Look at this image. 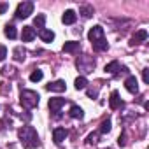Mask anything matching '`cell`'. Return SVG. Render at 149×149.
<instances>
[{
	"mask_svg": "<svg viewBox=\"0 0 149 149\" xmlns=\"http://www.w3.org/2000/svg\"><path fill=\"white\" fill-rule=\"evenodd\" d=\"M18 135H19V140H21V144L25 146V147H28V149H32V147H37L40 142H39V135H37V130L33 128V126H23L19 132H18Z\"/></svg>",
	"mask_w": 149,
	"mask_h": 149,
	"instance_id": "cell-1",
	"label": "cell"
},
{
	"mask_svg": "<svg viewBox=\"0 0 149 149\" xmlns=\"http://www.w3.org/2000/svg\"><path fill=\"white\" fill-rule=\"evenodd\" d=\"M39 98H40V97H39L37 91H33V90H23V91H21V97H19V102H21L23 107L33 109V107L39 105Z\"/></svg>",
	"mask_w": 149,
	"mask_h": 149,
	"instance_id": "cell-2",
	"label": "cell"
},
{
	"mask_svg": "<svg viewBox=\"0 0 149 149\" xmlns=\"http://www.w3.org/2000/svg\"><path fill=\"white\" fill-rule=\"evenodd\" d=\"M76 65H77V68H79L81 72L88 74V72H93V68H95V60H93L91 56H79L77 61H76Z\"/></svg>",
	"mask_w": 149,
	"mask_h": 149,
	"instance_id": "cell-3",
	"label": "cell"
},
{
	"mask_svg": "<svg viewBox=\"0 0 149 149\" xmlns=\"http://www.w3.org/2000/svg\"><path fill=\"white\" fill-rule=\"evenodd\" d=\"M32 13H33V4H32V2H21V4L18 6V9H16V18H18V19H25V18H28Z\"/></svg>",
	"mask_w": 149,
	"mask_h": 149,
	"instance_id": "cell-4",
	"label": "cell"
},
{
	"mask_svg": "<svg viewBox=\"0 0 149 149\" xmlns=\"http://www.w3.org/2000/svg\"><path fill=\"white\" fill-rule=\"evenodd\" d=\"M88 39L91 40V44H95V42H98V40L105 39V37H104V28H102L100 25L93 26V28H91V30L88 32Z\"/></svg>",
	"mask_w": 149,
	"mask_h": 149,
	"instance_id": "cell-5",
	"label": "cell"
},
{
	"mask_svg": "<svg viewBox=\"0 0 149 149\" xmlns=\"http://www.w3.org/2000/svg\"><path fill=\"white\" fill-rule=\"evenodd\" d=\"M105 72L116 76V74H119V72H126V67H121L119 61H111V63L105 65Z\"/></svg>",
	"mask_w": 149,
	"mask_h": 149,
	"instance_id": "cell-6",
	"label": "cell"
},
{
	"mask_svg": "<svg viewBox=\"0 0 149 149\" xmlns=\"http://www.w3.org/2000/svg\"><path fill=\"white\" fill-rule=\"evenodd\" d=\"M49 109H51V112H60V109L65 105V98H60V97H56V98H49Z\"/></svg>",
	"mask_w": 149,
	"mask_h": 149,
	"instance_id": "cell-7",
	"label": "cell"
},
{
	"mask_svg": "<svg viewBox=\"0 0 149 149\" xmlns=\"http://www.w3.org/2000/svg\"><path fill=\"white\" fill-rule=\"evenodd\" d=\"M125 88L130 91V93H139V83H137V77L135 76H130L126 81H125Z\"/></svg>",
	"mask_w": 149,
	"mask_h": 149,
	"instance_id": "cell-8",
	"label": "cell"
},
{
	"mask_svg": "<svg viewBox=\"0 0 149 149\" xmlns=\"http://www.w3.org/2000/svg\"><path fill=\"white\" fill-rule=\"evenodd\" d=\"M35 30L32 26H23V32H21V40L23 42H32L35 39Z\"/></svg>",
	"mask_w": 149,
	"mask_h": 149,
	"instance_id": "cell-9",
	"label": "cell"
},
{
	"mask_svg": "<svg viewBox=\"0 0 149 149\" xmlns=\"http://www.w3.org/2000/svg\"><path fill=\"white\" fill-rule=\"evenodd\" d=\"M47 90H49V91L61 93V91H65V90H67V84H65V81L58 79V81H54V83H49V84H47Z\"/></svg>",
	"mask_w": 149,
	"mask_h": 149,
	"instance_id": "cell-10",
	"label": "cell"
},
{
	"mask_svg": "<svg viewBox=\"0 0 149 149\" xmlns=\"http://www.w3.org/2000/svg\"><path fill=\"white\" fill-rule=\"evenodd\" d=\"M76 19H77V14L74 13L72 9L65 11V13H63V16H61V21H63L65 25H74V23H76Z\"/></svg>",
	"mask_w": 149,
	"mask_h": 149,
	"instance_id": "cell-11",
	"label": "cell"
},
{
	"mask_svg": "<svg viewBox=\"0 0 149 149\" xmlns=\"http://www.w3.org/2000/svg\"><path fill=\"white\" fill-rule=\"evenodd\" d=\"M109 105H111V109H119L121 105H123V102H121V98H119V93L118 91H112L111 93V98H109Z\"/></svg>",
	"mask_w": 149,
	"mask_h": 149,
	"instance_id": "cell-12",
	"label": "cell"
},
{
	"mask_svg": "<svg viewBox=\"0 0 149 149\" xmlns=\"http://www.w3.org/2000/svg\"><path fill=\"white\" fill-rule=\"evenodd\" d=\"M79 49H81V46L76 40H70V42H65L63 44V51L65 53H79Z\"/></svg>",
	"mask_w": 149,
	"mask_h": 149,
	"instance_id": "cell-13",
	"label": "cell"
},
{
	"mask_svg": "<svg viewBox=\"0 0 149 149\" xmlns=\"http://www.w3.org/2000/svg\"><path fill=\"white\" fill-rule=\"evenodd\" d=\"M65 137H67V130H65V128H54V132H53V139H54L56 144H61V142L65 140Z\"/></svg>",
	"mask_w": 149,
	"mask_h": 149,
	"instance_id": "cell-14",
	"label": "cell"
},
{
	"mask_svg": "<svg viewBox=\"0 0 149 149\" xmlns=\"http://www.w3.org/2000/svg\"><path fill=\"white\" fill-rule=\"evenodd\" d=\"M68 116H70V118H74V119H83L84 112H83V109H81L79 105H72V107H70V111H68Z\"/></svg>",
	"mask_w": 149,
	"mask_h": 149,
	"instance_id": "cell-15",
	"label": "cell"
},
{
	"mask_svg": "<svg viewBox=\"0 0 149 149\" xmlns=\"http://www.w3.org/2000/svg\"><path fill=\"white\" fill-rule=\"evenodd\" d=\"M39 37H40L44 42H53V40H54V33H53L51 30H47V28L39 30Z\"/></svg>",
	"mask_w": 149,
	"mask_h": 149,
	"instance_id": "cell-16",
	"label": "cell"
},
{
	"mask_svg": "<svg viewBox=\"0 0 149 149\" xmlns=\"http://www.w3.org/2000/svg\"><path fill=\"white\" fill-rule=\"evenodd\" d=\"M147 39V32L146 30H139L135 35H133V39H132V44H139V42H144Z\"/></svg>",
	"mask_w": 149,
	"mask_h": 149,
	"instance_id": "cell-17",
	"label": "cell"
},
{
	"mask_svg": "<svg viewBox=\"0 0 149 149\" xmlns=\"http://www.w3.org/2000/svg\"><path fill=\"white\" fill-rule=\"evenodd\" d=\"M25 56H26V51L19 46V47H16L14 51H13V58L16 60V61H23L25 60Z\"/></svg>",
	"mask_w": 149,
	"mask_h": 149,
	"instance_id": "cell-18",
	"label": "cell"
},
{
	"mask_svg": "<svg viewBox=\"0 0 149 149\" xmlns=\"http://www.w3.org/2000/svg\"><path fill=\"white\" fill-rule=\"evenodd\" d=\"M4 33H6V37H9V39H16V35H18V32H16V26H14V25H6Z\"/></svg>",
	"mask_w": 149,
	"mask_h": 149,
	"instance_id": "cell-19",
	"label": "cell"
},
{
	"mask_svg": "<svg viewBox=\"0 0 149 149\" xmlns=\"http://www.w3.org/2000/svg\"><path fill=\"white\" fill-rule=\"evenodd\" d=\"M44 23H46V16H44V14H37V16L33 18V25H35L39 30L44 28Z\"/></svg>",
	"mask_w": 149,
	"mask_h": 149,
	"instance_id": "cell-20",
	"label": "cell"
},
{
	"mask_svg": "<svg viewBox=\"0 0 149 149\" xmlns=\"http://www.w3.org/2000/svg\"><path fill=\"white\" fill-rule=\"evenodd\" d=\"M91 46H93L95 51H105V49L109 47V44H107L105 39H102V40H98V42H95V44H91Z\"/></svg>",
	"mask_w": 149,
	"mask_h": 149,
	"instance_id": "cell-21",
	"label": "cell"
},
{
	"mask_svg": "<svg viewBox=\"0 0 149 149\" xmlns=\"http://www.w3.org/2000/svg\"><path fill=\"white\" fill-rule=\"evenodd\" d=\"M42 77H44L42 70H33V72L30 74V81H32V83H39V81H42Z\"/></svg>",
	"mask_w": 149,
	"mask_h": 149,
	"instance_id": "cell-22",
	"label": "cell"
},
{
	"mask_svg": "<svg viewBox=\"0 0 149 149\" xmlns=\"http://www.w3.org/2000/svg\"><path fill=\"white\" fill-rule=\"evenodd\" d=\"M86 84H88V79H86L84 76H79V77L76 79V90H84Z\"/></svg>",
	"mask_w": 149,
	"mask_h": 149,
	"instance_id": "cell-23",
	"label": "cell"
},
{
	"mask_svg": "<svg viewBox=\"0 0 149 149\" xmlns=\"http://www.w3.org/2000/svg\"><path fill=\"white\" fill-rule=\"evenodd\" d=\"M81 14H83V18H86V19L91 18V16H93V7H91V6H83V7H81Z\"/></svg>",
	"mask_w": 149,
	"mask_h": 149,
	"instance_id": "cell-24",
	"label": "cell"
},
{
	"mask_svg": "<svg viewBox=\"0 0 149 149\" xmlns=\"http://www.w3.org/2000/svg\"><path fill=\"white\" fill-rule=\"evenodd\" d=\"M111 128H112V126H111V119H105V121H102V125H100V130H98V132H100V133H109V132H111Z\"/></svg>",
	"mask_w": 149,
	"mask_h": 149,
	"instance_id": "cell-25",
	"label": "cell"
},
{
	"mask_svg": "<svg viewBox=\"0 0 149 149\" xmlns=\"http://www.w3.org/2000/svg\"><path fill=\"white\" fill-rule=\"evenodd\" d=\"M97 139H98V133H90V135H88V144H95V142H98Z\"/></svg>",
	"mask_w": 149,
	"mask_h": 149,
	"instance_id": "cell-26",
	"label": "cell"
},
{
	"mask_svg": "<svg viewBox=\"0 0 149 149\" xmlns=\"http://www.w3.org/2000/svg\"><path fill=\"white\" fill-rule=\"evenodd\" d=\"M6 56H7V49H6V46H0V61H4Z\"/></svg>",
	"mask_w": 149,
	"mask_h": 149,
	"instance_id": "cell-27",
	"label": "cell"
},
{
	"mask_svg": "<svg viewBox=\"0 0 149 149\" xmlns=\"http://www.w3.org/2000/svg\"><path fill=\"white\" fill-rule=\"evenodd\" d=\"M142 79H144L146 84L149 83V68H144V70H142Z\"/></svg>",
	"mask_w": 149,
	"mask_h": 149,
	"instance_id": "cell-28",
	"label": "cell"
},
{
	"mask_svg": "<svg viewBox=\"0 0 149 149\" xmlns=\"http://www.w3.org/2000/svg\"><path fill=\"white\" fill-rule=\"evenodd\" d=\"M118 144H119V146H125V144H126V137H125V133H123V135H119Z\"/></svg>",
	"mask_w": 149,
	"mask_h": 149,
	"instance_id": "cell-29",
	"label": "cell"
},
{
	"mask_svg": "<svg viewBox=\"0 0 149 149\" xmlns=\"http://www.w3.org/2000/svg\"><path fill=\"white\" fill-rule=\"evenodd\" d=\"M14 70L16 68H13V67H6L4 68V74H6V76H9V74H14Z\"/></svg>",
	"mask_w": 149,
	"mask_h": 149,
	"instance_id": "cell-30",
	"label": "cell"
},
{
	"mask_svg": "<svg viewBox=\"0 0 149 149\" xmlns=\"http://www.w3.org/2000/svg\"><path fill=\"white\" fill-rule=\"evenodd\" d=\"M97 95H98V91H97V90H88V97H93V98H95Z\"/></svg>",
	"mask_w": 149,
	"mask_h": 149,
	"instance_id": "cell-31",
	"label": "cell"
},
{
	"mask_svg": "<svg viewBox=\"0 0 149 149\" xmlns=\"http://www.w3.org/2000/svg\"><path fill=\"white\" fill-rule=\"evenodd\" d=\"M6 9H7V6H0V13H4Z\"/></svg>",
	"mask_w": 149,
	"mask_h": 149,
	"instance_id": "cell-32",
	"label": "cell"
}]
</instances>
